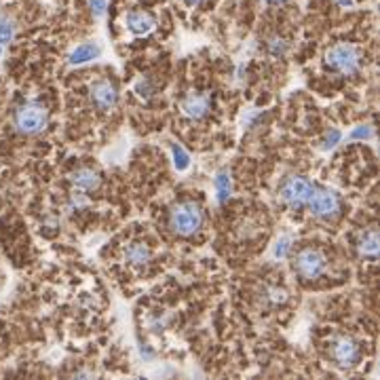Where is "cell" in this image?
<instances>
[{
  "label": "cell",
  "instance_id": "obj_1",
  "mask_svg": "<svg viewBox=\"0 0 380 380\" xmlns=\"http://www.w3.org/2000/svg\"><path fill=\"white\" fill-rule=\"evenodd\" d=\"M167 224L178 237H193L205 224V211L195 201H182L169 209Z\"/></svg>",
  "mask_w": 380,
  "mask_h": 380
},
{
  "label": "cell",
  "instance_id": "obj_2",
  "mask_svg": "<svg viewBox=\"0 0 380 380\" xmlns=\"http://www.w3.org/2000/svg\"><path fill=\"white\" fill-rule=\"evenodd\" d=\"M13 125L23 135H38L49 125V110L38 102H25L15 110Z\"/></svg>",
  "mask_w": 380,
  "mask_h": 380
},
{
  "label": "cell",
  "instance_id": "obj_3",
  "mask_svg": "<svg viewBox=\"0 0 380 380\" xmlns=\"http://www.w3.org/2000/svg\"><path fill=\"white\" fill-rule=\"evenodd\" d=\"M325 66L344 76L355 74L361 66L359 49L351 43H338L325 51Z\"/></svg>",
  "mask_w": 380,
  "mask_h": 380
},
{
  "label": "cell",
  "instance_id": "obj_4",
  "mask_svg": "<svg viewBox=\"0 0 380 380\" xmlns=\"http://www.w3.org/2000/svg\"><path fill=\"white\" fill-rule=\"evenodd\" d=\"M325 266H328V258H325V254L319 248H305L294 258L296 275L302 277L305 281L319 279L325 273Z\"/></svg>",
  "mask_w": 380,
  "mask_h": 380
},
{
  "label": "cell",
  "instance_id": "obj_5",
  "mask_svg": "<svg viewBox=\"0 0 380 380\" xmlns=\"http://www.w3.org/2000/svg\"><path fill=\"white\" fill-rule=\"evenodd\" d=\"M313 188L315 186L307 178H302V176H287L279 184V199L285 205L294 207V209H300V207L307 205V201H309V197L313 193Z\"/></svg>",
  "mask_w": 380,
  "mask_h": 380
},
{
  "label": "cell",
  "instance_id": "obj_6",
  "mask_svg": "<svg viewBox=\"0 0 380 380\" xmlns=\"http://www.w3.org/2000/svg\"><path fill=\"white\" fill-rule=\"evenodd\" d=\"M307 205L315 218L323 220V222L334 220L340 213V199L336 193H332V190H328V188H313Z\"/></svg>",
  "mask_w": 380,
  "mask_h": 380
},
{
  "label": "cell",
  "instance_id": "obj_7",
  "mask_svg": "<svg viewBox=\"0 0 380 380\" xmlns=\"http://www.w3.org/2000/svg\"><path fill=\"white\" fill-rule=\"evenodd\" d=\"M330 357L332 361L342 368V370H348L353 368L359 357H361V348H359V342L357 340H353L351 336H340L332 342L330 346Z\"/></svg>",
  "mask_w": 380,
  "mask_h": 380
},
{
  "label": "cell",
  "instance_id": "obj_8",
  "mask_svg": "<svg viewBox=\"0 0 380 380\" xmlns=\"http://www.w3.org/2000/svg\"><path fill=\"white\" fill-rule=\"evenodd\" d=\"M89 97L97 110H112L119 104V89L110 80H95L89 87Z\"/></svg>",
  "mask_w": 380,
  "mask_h": 380
},
{
  "label": "cell",
  "instance_id": "obj_9",
  "mask_svg": "<svg viewBox=\"0 0 380 380\" xmlns=\"http://www.w3.org/2000/svg\"><path fill=\"white\" fill-rule=\"evenodd\" d=\"M211 110V99L207 93H190L182 102V112L190 121H201Z\"/></svg>",
  "mask_w": 380,
  "mask_h": 380
},
{
  "label": "cell",
  "instance_id": "obj_10",
  "mask_svg": "<svg viewBox=\"0 0 380 380\" xmlns=\"http://www.w3.org/2000/svg\"><path fill=\"white\" fill-rule=\"evenodd\" d=\"M125 25H127V30L135 36H142V34H148L154 30V17L146 11H129L125 15Z\"/></svg>",
  "mask_w": 380,
  "mask_h": 380
},
{
  "label": "cell",
  "instance_id": "obj_11",
  "mask_svg": "<svg viewBox=\"0 0 380 380\" xmlns=\"http://www.w3.org/2000/svg\"><path fill=\"white\" fill-rule=\"evenodd\" d=\"M70 184L78 190V193H93V190L99 188L102 178L97 171H93L89 167H80V169L70 174Z\"/></svg>",
  "mask_w": 380,
  "mask_h": 380
},
{
  "label": "cell",
  "instance_id": "obj_12",
  "mask_svg": "<svg viewBox=\"0 0 380 380\" xmlns=\"http://www.w3.org/2000/svg\"><path fill=\"white\" fill-rule=\"evenodd\" d=\"M99 53L102 49L95 45V43H83V45H78L70 56H68V62L72 66H80V64H87V62H93L99 58Z\"/></svg>",
  "mask_w": 380,
  "mask_h": 380
},
{
  "label": "cell",
  "instance_id": "obj_13",
  "mask_svg": "<svg viewBox=\"0 0 380 380\" xmlns=\"http://www.w3.org/2000/svg\"><path fill=\"white\" fill-rule=\"evenodd\" d=\"M125 260L131 266L144 268L152 260V252L148 246H144V243H131V246H127V250H125Z\"/></svg>",
  "mask_w": 380,
  "mask_h": 380
},
{
  "label": "cell",
  "instance_id": "obj_14",
  "mask_svg": "<svg viewBox=\"0 0 380 380\" xmlns=\"http://www.w3.org/2000/svg\"><path fill=\"white\" fill-rule=\"evenodd\" d=\"M215 186V195H218V203H226L233 195V180L228 171H220L213 180Z\"/></svg>",
  "mask_w": 380,
  "mask_h": 380
},
{
  "label": "cell",
  "instance_id": "obj_15",
  "mask_svg": "<svg viewBox=\"0 0 380 380\" xmlns=\"http://www.w3.org/2000/svg\"><path fill=\"white\" fill-rule=\"evenodd\" d=\"M378 246H380V241H378V233L372 228V230H368V233H364L361 235V239H359V252H361V256H368V258H376V254H378Z\"/></svg>",
  "mask_w": 380,
  "mask_h": 380
},
{
  "label": "cell",
  "instance_id": "obj_16",
  "mask_svg": "<svg viewBox=\"0 0 380 380\" xmlns=\"http://www.w3.org/2000/svg\"><path fill=\"white\" fill-rule=\"evenodd\" d=\"M171 154H174V165L178 171H186L190 167V154L180 144H171Z\"/></svg>",
  "mask_w": 380,
  "mask_h": 380
},
{
  "label": "cell",
  "instance_id": "obj_17",
  "mask_svg": "<svg viewBox=\"0 0 380 380\" xmlns=\"http://www.w3.org/2000/svg\"><path fill=\"white\" fill-rule=\"evenodd\" d=\"M15 38V23L9 17H0V45H9Z\"/></svg>",
  "mask_w": 380,
  "mask_h": 380
},
{
  "label": "cell",
  "instance_id": "obj_18",
  "mask_svg": "<svg viewBox=\"0 0 380 380\" xmlns=\"http://www.w3.org/2000/svg\"><path fill=\"white\" fill-rule=\"evenodd\" d=\"M340 140H342V133H340V129H330V131H325V135L321 138V150H332V148H336L338 144H340Z\"/></svg>",
  "mask_w": 380,
  "mask_h": 380
},
{
  "label": "cell",
  "instance_id": "obj_19",
  "mask_svg": "<svg viewBox=\"0 0 380 380\" xmlns=\"http://www.w3.org/2000/svg\"><path fill=\"white\" fill-rule=\"evenodd\" d=\"M264 300H268L270 305H283L287 300V294L279 287H266L264 289Z\"/></svg>",
  "mask_w": 380,
  "mask_h": 380
},
{
  "label": "cell",
  "instance_id": "obj_20",
  "mask_svg": "<svg viewBox=\"0 0 380 380\" xmlns=\"http://www.w3.org/2000/svg\"><path fill=\"white\" fill-rule=\"evenodd\" d=\"M374 138V127L372 125H357L348 133V140H372Z\"/></svg>",
  "mask_w": 380,
  "mask_h": 380
},
{
  "label": "cell",
  "instance_id": "obj_21",
  "mask_svg": "<svg viewBox=\"0 0 380 380\" xmlns=\"http://www.w3.org/2000/svg\"><path fill=\"white\" fill-rule=\"evenodd\" d=\"M289 248H292V239L289 237H281L277 243H275V248H273V256L275 258H285L289 254Z\"/></svg>",
  "mask_w": 380,
  "mask_h": 380
},
{
  "label": "cell",
  "instance_id": "obj_22",
  "mask_svg": "<svg viewBox=\"0 0 380 380\" xmlns=\"http://www.w3.org/2000/svg\"><path fill=\"white\" fill-rule=\"evenodd\" d=\"M285 51H287V43H285V40H281V38H270V43H268V53H270V56L281 58V56H285Z\"/></svg>",
  "mask_w": 380,
  "mask_h": 380
},
{
  "label": "cell",
  "instance_id": "obj_23",
  "mask_svg": "<svg viewBox=\"0 0 380 380\" xmlns=\"http://www.w3.org/2000/svg\"><path fill=\"white\" fill-rule=\"evenodd\" d=\"M89 9L95 17H104L106 9H108V3L106 0H89Z\"/></svg>",
  "mask_w": 380,
  "mask_h": 380
},
{
  "label": "cell",
  "instance_id": "obj_24",
  "mask_svg": "<svg viewBox=\"0 0 380 380\" xmlns=\"http://www.w3.org/2000/svg\"><path fill=\"white\" fill-rule=\"evenodd\" d=\"M264 3H268V5H275V7H279V5H287L289 0H264Z\"/></svg>",
  "mask_w": 380,
  "mask_h": 380
},
{
  "label": "cell",
  "instance_id": "obj_25",
  "mask_svg": "<svg viewBox=\"0 0 380 380\" xmlns=\"http://www.w3.org/2000/svg\"><path fill=\"white\" fill-rule=\"evenodd\" d=\"M184 3H186L188 7H199V5L205 3V0H184Z\"/></svg>",
  "mask_w": 380,
  "mask_h": 380
},
{
  "label": "cell",
  "instance_id": "obj_26",
  "mask_svg": "<svg viewBox=\"0 0 380 380\" xmlns=\"http://www.w3.org/2000/svg\"><path fill=\"white\" fill-rule=\"evenodd\" d=\"M336 3H338L340 7H353V5H355L353 0H336Z\"/></svg>",
  "mask_w": 380,
  "mask_h": 380
},
{
  "label": "cell",
  "instance_id": "obj_27",
  "mask_svg": "<svg viewBox=\"0 0 380 380\" xmlns=\"http://www.w3.org/2000/svg\"><path fill=\"white\" fill-rule=\"evenodd\" d=\"M0 56H3V45H0Z\"/></svg>",
  "mask_w": 380,
  "mask_h": 380
}]
</instances>
